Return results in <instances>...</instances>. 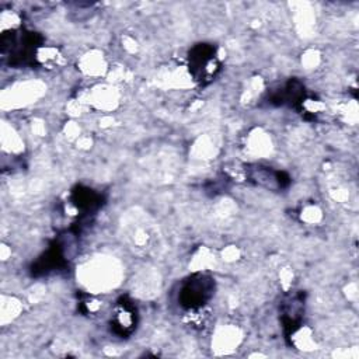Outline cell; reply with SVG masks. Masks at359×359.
Returning a JSON list of instances; mask_svg holds the SVG:
<instances>
[{
	"instance_id": "cell-1",
	"label": "cell",
	"mask_w": 359,
	"mask_h": 359,
	"mask_svg": "<svg viewBox=\"0 0 359 359\" xmlns=\"http://www.w3.org/2000/svg\"><path fill=\"white\" fill-rule=\"evenodd\" d=\"M42 36L31 31H13L1 36V53L11 66L34 65Z\"/></svg>"
},
{
	"instance_id": "cell-2",
	"label": "cell",
	"mask_w": 359,
	"mask_h": 359,
	"mask_svg": "<svg viewBox=\"0 0 359 359\" xmlns=\"http://www.w3.org/2000/svg\"><path fill=\"white\" fill-rule=\"evenodd\" d=\"M215 293V279L208 273H194L184 280L178 293V303L185 310L203 307Z\"/></svg>"
},
{
	"instance_id": "cell-3",
	"label": "cell",
	"mask_w": 359,
	"mask_h": 359,
	"mask_svg": "<svg viewBox=\"0 0 359 359\" xmlns=\"http://www.w3.org/2000/svg\"><path fill=\"white\" fill-rule=\"evenodd\" d=\"M188 66L194 80L210 81L220 69L216 48L212 43H196L188 53Z\"/></svg>"
},
{
	"instance_id": "cell-4",
	"label": "cell",
	"mask_w": 359,
	"mask_h": 359,
	"mask_svg": "<svg viewBox=\"0 0 359 359\" xmlns=\"http://www.w3.org/2000/svg\"><path fill=\"white\" fill-rule=\"evenodd\" d=\"M137 324V310L135 303L122 296L116 302L114 314L111 317V330L119 338H128L136 328Z\"/></svg>"
},
{
	"instance_id": "cell-5",
	"label": "cell",
	"mask_w": 359,
	"mask_h": 359,
	"mask_svg": "<svg viewBox=\"0 0 359 359\" xmlns=\"http://www.w3.org/2000/svg\"><path fill=\"white\" fill-rule=\"evenodd\" d=\"M67 261L65 258V251L63 247L55 241L49 245V248L32 264L31 266V273L34 276H41L46 275L49 272L57 271L63 266H66Z\"/></svg>"
},
{
	"instance_id": "cell-6",
	"label": "cell",
	"mask_w": 359,
	"mask_h": 359,
	"mask_svg": "<svg viewBox=\"0 0 359 359\" xmlns=\"http://www.w3.org/2000/svg\"><path fill=\"white\" fill-rule=\"evenodd\" d=\"M70 201L81 212L84 217H88L90 215H94L101 208L104 198L88 187L77 185L72 191Z\"/></svg>"
},
{
	"instance_id": "cell-7",
	"label": "cell",
	"mask_w": 359,
	"mask_h": 359,
	"mask_svg": "<svg viewBox=\"0 0 359 359\" xmlns=\"http://www.w3.org/2000/svg\"><path fill=\"white\" fill-rule=\"evenodd\" d=\"M282 327L286 337L294 334V331L300 327L302 316H303V296L294 294L286 299L282 304Z\"/></svg>"
},
{
	"instance_id": "cell-8",
	"label": "cell",
	"mask_w": 359,
	"mask_h": 359,
	"mask_svg": "<svg viewBox=\"0 0 359 359\" xmlns=\"http://www.w3.org/2000/svg\"><path fill=\"white\" fill-rule=\"evenodd\" d=\"M248 178L254 181L258 185L266 187V188H286L290 184V177L285 171H275L268 167L257 165L255 168L248 170Z\"/></svg>"
},
{
	"instance_id": "cell-9",
	"label": "cell",
	"mask_w": 359,
	"mask_h": 359,
	"mask_svg": "<svg viewBox=\"0 0 359 359\" xmlns=\"http://www.w3.org/2000/svg\"><path fill=\"white\" fill-rule=\"evenodd\" d=\"M304 101V87L299 80H289L282 88L269 97V102L275 105L299 107Z\"/></svg>"
}]
</instances>
